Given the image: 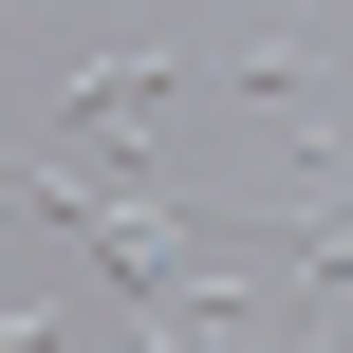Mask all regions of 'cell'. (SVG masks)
<instances>
[{
	"label": "cell",
	"instance_id": "6da1fadb",
	"mask_svg": "<svg viewBox=\"0 0 353 353\" xmlns=\"http://www.w3.org/2000/svg\"><path fill=\"white\" fill-rule=\"evenodd\" d=\"M205 74H223V93H261V112H316V37H298V19H261V37H223Z\"/></svg>",
	"mask_w": 353,
	"mask_h": 353
},
{
	"label": "cell",
	"instance_id": "7a4b0ae2",
	"mask_svg": "<svg viewBox=\"0 0 353 353\" xmlns=\"http://www.w3.org/2000/svg\"><path fill=\"white\" fill-rule=\"evenodd\" d=\"M0 353H56V298H19V316H0Z\"/></svg>",
	"mask_w": 353,
	"mask_h": 353
}]
</instances>
